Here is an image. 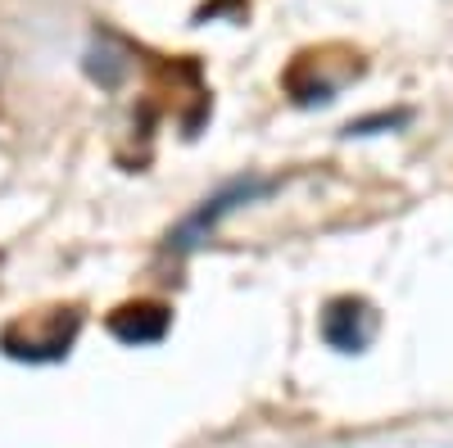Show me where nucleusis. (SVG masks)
<instances>
[{
  "mask_svg": "<svg viewBox=\"0 0 453 448\" xmlns=\"http://www.w3.org/2000/svg\"><path fill=\"white\" fill-rule=\"evenodd\" d=\"M268 191H273V181H254V177H250V181H232L222 195L204 200V209H196L191 217L181 222V232L173 236V245H177V249H196V245L204 240V232H213L226 213H236L241 204H250V200H258V195H268Z\"/></svg>",
  "mask_w": 453,
  "mask_h": 448,
  "instance_id": "nucleus-1",
  "label": "nucleus"
},
{
  "mask_svg": "<svg viewBox=\"0 0 453 448\" xmlns=\"http://www.w3.org/2000/svg\"><path fill=\"white\" fill-rule=\"evenodd\" d=\"M376 335V313L363 299H335L322 313V340L340 353H363Z\"/></svg>",
  "mask_w": 453,
  "mask_h": 448,
  "instance_id": "nucleus-2",
  "label": "nucleus"
},
{
  "mask_svg": "<svg viewBox=\"0 0 453 448\" xmlns=\"http://www.w3.org/2000/svg\"><path fill=\"white\" fill-rule=\"evenodd\" d=\"M109 330L119 335L123 345H155V340H164V330H168V308H159V304L123 308V313L109 317Z\"/></svg>",
  "mask_w": 453,
  "mask_h": 448,
  "instance_id": "nucleus-3",
  "label": "nucleus"
}]
</instances>
